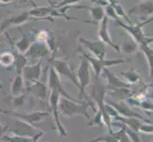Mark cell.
<instances>
[{"label":"cell","mask_w":153,"mask_h":142,"mask_svg":"<svg viewBox=\"0 0 153 142\" xmlns=\"http://www.w3.org/2000/svg\"><path fill=\"white\" fill-rule=\"evenodd\" d=\"M89 107H91L93 111L96 112V105L91 98L88 101H71V99L61 97L59 101L60 113L65 118H71L75 116H83L89 120L91 116L88 112Z\"/></svg>","instance_id":"cell-1"},{"label":"cell","mask_w":153,"mask_h":142,"mask_svg":"<svg viewBox=\"0 0 153 142\" xmlns=\"http://www.w3.org/2000/svg\"><path fill=\"white\" fill-rule=\"evenodd\" d=\"M89 86H91V95H89L88 97L92 99L94 103H95L97 110H99V111L103 114L104 123L108 127V133L112 134L113 131L111 129V125H110L111 124V118L108 117V115L105 112V97H107V92H108L107 85H104V83L99 80V78H95V82Z\"/></svg>","instance_id":"cell-2"},{"label":"cell","mask_w":153,"mask_h":142,"mask_svg":"<svg viewBox=\"0 0 153 142\" xmlns=\"http://www.w3.org/2000/svg\"><path fill=\"white\" fill-rule=\"evenodd\" d=\"M76 77L79 82V85H80L78 99L82 101L83 99H85V101H87V99H89V97L86 93V89L91 83V65H89V63L86 59V57L83 56L82 54L80 56V63H79V65L76 71Z\"/></svg>","instance_id":"cell-3"},{"label":"cell","mask_w":153,"mask_h":142,"mask_svg":"<svg viewBox=\"0 0 153 142\" xmlns=\"http://www.w3.org/2000/svg\"><path fill=\"white\" fill-rule=\"evenodd\" d=\"M12 119H7V124L4 125V134L10 133L14 135H19L23 136H33L35 134L40 132L41 130L37 129L33 125H30L23 121L17 118L12 117Z\"/></svg>","instance_id":"cell-4"},{"label":"cell","mask_w":153,"mask_h":142,"mask_svg":"<svg viewBox=\"0 0 153 142\" xmlns=\"http://www.w3.org/2000/svg\"><path fill=\"white\" fill-rule=\"evenodd\" d=\"M60 95L58 92L51 90L50 95H49V99L48 102L50 104V109L52 115V118H53V121L55 124V131L59 134L60 136L62 138H66L68 135V132L65 129L64 125L62 124L61 120H60V109H59V101H60Z\"/></svg>","instance_id":"cell-5"},{"label":"cell","mask_w":153,"mask_h":142,"mask_svg":"<svg viewBox=\"0 0 153 142\" xmlns=\"http://www.w3.org/2000/svg\"><path fill=\"white\" fill-rule=\"evenodd\" d=\"M80 53H82L83 56L86 57V59L88 61L89 63V65L92 68L93 70V73H94V76L95 78H99V76L102 74V71L104 68L105 67H109V66H112V65H122V64H125V63L128 62L125 59H110V60H108V59H98V58L94 57L91 54H87V53H84V52L80 49Z\"/></svg>","instance_id":"cell-6"},{"label":"cell","mask_w":153,"mask_h":142,"mask_svg":"<svg viewBox=\"0 0 153 142\" xmlns=\"http://www.w3.org/2000/svg\"><path fill=\"white\" fill-rule=\"evenodd\" d=\"M0 114L3 115H8L10 117H14L17 118L23 121L27 122L30 125H33L36 123H40L43 121V119L45 118H48L50 116V113L47 111H33V112H30V113H19L17 111H14V110H5L0 108Z\"/></svg>","instance_id":"cell-7"},{"label":"cell","mask_w":153,"mask_h":142,"mask_svg":"<svg viewBox=\"0 0 153 142\" xmlns=\"http://www.w3.org/2000/svg\"><path fill=\"white\" fill-rule=\"evenodd\" d=\"M47 85H48V88H50L51 90H54L59 93L60 97L62 98H66L68 99H71V101H80V99H78L72 98L71 95L68 94V92L66 90L64 85H63L62 79L57 74V72L55 71L52 65H50V67H49Z\"/></svg>","instance_id":"cell-8"},{"label":"cell","mask_w":153,"mask_h":142,"mask_svg":"<svg viewBox=\"0 0 153 142\" xmlns=\"http://www.w3.org/2000/svg\"><path fill=\"white\" fill-rule=\"evenodd\" d=\"M52 66H53L55 71L57 72V74L59 75L61 79L64 78L66 80L70 81L77 87L78 90L80 89V85H79V82L76 77V73L71 69V65L65 60L53 59V61H52Z\"/></svg>","instance_id":"cell-9"},{"label":"cell","mask_w":153,"mask_h":142,"mask_svg":"<svg viewBox=\"0 0 153 142\" xmlns=\"http://www.w3.org/2000/svg\"><path fill=\"white\" fill-rule=\"evenodd\" d=\"M79 43L91 52V55L98 58V59H105V58L108 52L107 45L100 39L88 40L87 38L80 37L79 38Z\"/></svg>","instance_id":"cell-10"},{"label":"cell","mask_w":153,"mask_h":142,"mask_svg":"<svg viewBox=\"0 0 153 142\" xmlns=\"http://www.w3.org/2000/svg\"><path fill=\"white\" fill-rule=\"evenodd\" d=\"M117 22V26L120 28H122L128 32L130 36L131 39H133L135 42H137L139 45L141 44H146V35L144 33L143 31V26L141 25V23L138 24H126L124 23L121 19L116 20Z\"/></svg>","instance_id":"cell-11"},{"label":"cell","mask_w":153,"mask_h":142,"mask_svg":"<svg viewBox=\"0 0 153 142\" xmlns=\"http://www.w3.org/2000/svg\"><path fill=\"white\" fill-rule=\"evenodd\" d=\"M51 54L50 47L46 43H39V42H33L31 43L29 50L26 52L25 55L30 59L33 63H36L39 60H43L44 58L49 57Z\"/></svg>","instance_id":"cell-12"},{"label":"cell","mask_w":153,"mask_h":142,"mask_svg":"<svg viewBox=\"0 0 153 142\" xmlns=\"http://www.w3.org/2000/svg\"><path fill=\"white\" fill-rule=\"evenodd\" d=\"M43 60H39L36 63H33L31 65H27L22 71V76L25 82H34L40 81L42 72H43Z\"/></svg>","instance_id":"cell-13"},{"label":"cell","mask_w":153,"mask_h":142,"mask_svg":"<svg viewBox=\"0 0 153 142\" xmlns=\"http://www.w3.org/2000/svg\"><path fill=\"white\" fill-rule=\"evenodd\" d=\"M108 104H109L110 106H112L116 111L118 112L120 116H122L124 118H139L141 120H144L145 122L147 123H151V121L146 119L144 117H142L140 114H137L134 112L132 109H131L128 104H126L124 101H119V102H109V101H105Z\"/></svg>","instance_id":"cell-14"},{"label":"cell","mask_w":153,"mask_h":142,"mask_svg":"<svg viewBox=\"0 0 153 142\" xmlns=\"http://www.w3.org/2000/svg\"><path fill=\"white\" fill-rule=\"evenodd\" d=\"M30 15L31 17L34 18H47L50 20H53L51 18V16H63L68 20H71L73 18L67 17L65 13H63L61 12H56L55 8H51V7H33V9H30L28 10Z\"/></svg>","instance_id":"cell-15"},{"label":"cell","mask_w":153,"mask_h":142,"mask_svg":"<svg viewBox=\"0 0 153 142\" xmlns=\"http://www.w3.org/2000/svg\"><path fill=\"white\" fill-rule=\"evenodd\" d=\"M98 38L101 41H103L107 46H111L115 51L120 52V46L114 43L111 36L109 34L108 18L107 16H105L103 18V20L100 22V24L98 25Z\"/></svg>","instance_id":"cell-16"},{"label":"cell","mask_w":153,"mask_h":142,"mask_svg":"<svg viewBox=\"0 0 153 142\" xmlns=\"http://www.w3.org/2000/svg\"><path fill=\"white\" fill-rule=\"evenodd\" d=\"M26 92L31 95L35 99H38L41 102H45L48 98V85L43 82H30L26 86Z\"/></svg>","instance_id":"cell-17"},{"label":"cell","mask_w":153,"mask_h":142,"mask_svg":"<svg viewBox=\"0 0 153 142\" xmlns=\"http://www.w3.org/2000/svg\"><path fill=\"white\" fill-rule=\"evenodd\" d=\"M128 15H139L141 17L153 16V2L143 0L134 4L128 10Z\"/></svg>","instance_id":"cell-18"},{"label":"cell","mask_w":153,"mask_h":142,"mask_svg":"<svg viewBox=\"0 0 153 142\" xmlns=\"http://www.w3.org/2000/svg\"><path fill=\"white\" fill-rule=\"evenodd\" d=\"M104 78L107 82V88L108 90H112V89H118V88H129L130 85L128 82L121 80L120 78L116 76L113 72H111L108 67H105L102 71Z\"/></svg>","instance_id":"cell-19"},{"label":"cell","mask_w":153,"mask_h":142,"mask_svg":"<svg viewBox=\"0 0 153 142\" xmlns=\"http://www.w3.org/2000/svg\"><path fill=\"white\" fill-rule=\"evenodd\" d=\"M31 17L29 12H24L22 13H20L16 16H12L10 18H7L0 22V29L2 32H5V30L10 27H17V26L23 25L25 23H27L28 21L31 20Z\"/></svg>","instance_id":"cell-20"},{"label":"cell","mask_w":153,"mask_h":142,"mask_svg":"<svg viewBox=\"0 0 153 142\" xmlns=\"http://www.w3.org/2000/svg\"><path fill=\"white\" fill-rule=\"evenodd\" d=\"M77 10H87L89 13V20H85L84 22H89L93 25H99L100 22L103 20V18L105 16L104 7L102 6H96L93 8H89L88 6H76Z\"/></svg>","instance_id":"cell-21"},{"label":"cell","mask_w":153,"mask_h":142,"mask_svg":"<svg viewBox=\"0 0 153 142\" xmlns=\"http://www.w3.org/2000/svg\"><path fill=\"white\" fill-rule=\"evenodd\" d=\"M44 135L43 131H40L33 136H23L19 135H4L1 136L0 140L3 142H38L39 139Z\"/></svg>","instance_id":"cell-22"},{"label":"cell","mask_w":153,"mask_h":142,"mask_svg":"<svg viewBox=\"0 0 153 142\" xmlns=\"http://www.w3.org/2000/svg\"><path fill=\"white\" fill-rule=\"evenodd\" d=\"M6 36H7L8 40L10 41V43L13 46V49H15L18 52L23 53V54H25L26 52L29 50L31 43H33V42L30 41V37L26 33H21V38L16 42H14L12 38H10L8 33H6Z\"/></svg>","instance_id":"cell-23"},{"label":"cell","mask_w":153,"mask_h":142,"mask_svg":"<svg viewBox=\"0 0 153 142\" xmlns=\"http://www.w3.org/2000/svg\"><path fill=\"white\" fill-rule=\"evenodd\" d=\"M24 94H26V86L23 76L22 74H16L10 82V95L17 97Z\"/></svg>","instance_id":"cell-24"},{"label":"cell","mask_w":153,"mask_h":142,"mask_svg":"<svg viewBox=\"0 0 153 142\" xmlns=\"http://www.w3.org/2000/svg\"><path fill=\"white\" fill-rule=\"evenodd\" d=\"M13 54H14V71L16 74H22V71L24 67L28 65V58L25 54L20 53L15 49H13Z\"/></svg>","instance_id":"cell-25"},{"label":"cell","mask_w":153,"mask_h":142,"mask_svg":"<svg viewBox=\"0 0 153 142\" xmlns=\"http://www.w3.org/2000/svg\"><path fill=\"white\" fill-rule=\"evenodd\" d=\"M139 49L142 50V52H143L146 58L149 69V75L152 78L153 77V47L149 46V45L147 44H141L139 45Z\"/></svg>","instance_id":"cell-26"},{"label":"cell","mask_w":153,"mask_h":142,"mask_svg":"<svg viewBox=\"0 0 153 142\" xmlns=\"http://www.w3.org/2000/svg\"><path fill=\"white\" fill-rule=\"evenodd\" d=\"M120 52H122L124 54H134L135 52L139 49V44L135 42L133 39L126 40L124 41L120 46Z\"/></svg>","instance_id":"cell-27"},{"label":"cell","mask_w":153,"mask_h":142,"mask_svg":"<svg viewBox=\"0 0 153 142\" xmlns=\"http://www.w3.org/2000/svg\"><path fill=\"white\" fill-rule=\"evenodd\" d=\"M108 2L113 7L115 13H116V14H117V16L119 18H124L126 21V23H128V24H131V23H132V22H131V20L129 19V16L126 13L123 5L121 4L118 1V0H108Z\"/></svg>","instance_id":"cell-28"},{"label":"cell","mask_w":153,"mask_h":142,"mask_svg":"<svg viewBox=\"0 0 153 142\" xmlns=\"http://www.w3.org/2000/svg\"><path fill=\"white\" fill-rule=\"evenodd\" d=\"M6 103L10 104L12 106V110H14V111H17L18 109H20L21 107L25 104L26 102V94L21 95V96H17V97H13L10 96L8 99H5L4 101Z\"/></svg>","instance_id":"cell-29"},{"label":"cell","mask_w":153,"mask_h":142,"mask_svg":"<svg viewBox=\"0 0 153 142\" xmlns=\"http://www.w3.org/2000/svg\"><path fill=\"white\" fill-rule=\"evenodd\" d=\"M121 77H123L128 85H134L141 80V76L135 69H130L126 71H122L120 73Z\"/></svg>","instance_id":"cell-30"},{"label":"cell","mask_w":153,"mask_h":142,"mask_svg":"<svg viewBox=\"0 0 153 142\" xmlns=\"http://www.w3.org/2000/svg\"><path fill=\"white\" fill-rule=\"evenodd\" d=\"M14 64L13 51L7 50L0 53V65L3 67H10Z\"/></svg>","instance_id":"cell-31"},{"label":"cell","mask_w":153,"mask_h":142,"mask_svg":"<svg viewBox=\"0 0 153 142\" xmlns=\"http://www.w3.org/2000/svg\"><path fill=\"white\" fill-rule=\"evenodd\" d=\"M88 142H119V139L117 138V135H116L113 132L112 134L108 133L105 135L95 136L93 139H91V141H88Z\"/></svg>","instance_id":"cell-32"},{"label":"cell","mask_w":153,"mask_h":142,"mask_svg":"<svg viewBox=\"0 0 153 142\" xmlns=\"http://www.w3.org/2000/svg\"><path fill=\"white\" fill-rule=\"evenodd\" d=\"M104 123V117L103 114L99 111V110H96L95 115L92 119H89V122L88 123V127H94V126H98V127H102Z\"/></svg>","instance_id":"cell-33"},{"label":"cell","mask_w":153,"mask_h":142,"mask_svg":"<svg viewBox=\"0 0 153 142\" xmlns=\"http://www.w3.org/2000/svg\"><path fill=\"white\" fill-rule=\"evenodd\" d=\"M50 33L48 30L46 29H42L40 31H38L35 35V41L34 42H39V43H47L50 38Z\"/></svg>","instance_id":"cell-34"},{"label":"cell","mask_w":153,"mask_h":142,"mask_svg":"<svg viewBox=\"0 0 153 142\" xmlns=\"http://www.w3.org/2000/svg\"><path fill=\"white\" fill-rule=\"evenodd\" d=\"M104 10H105V15L107 16L108 18H111V19H113V20H118V19H120L118 16H117V14H116V13H115V10H114V9H113V7L110 5L109 3H108L104 7Z\"/></svg>","instance_id":"cell-35"},{"label":"cell","mask_w":153,"mask_h":142,"mask_svg":"<svg viewBox=\"0 0 153 142\" xmlns=\"http://www.w3.org/2000/svg\"><path fill=\"white\" fill-rule=\"evenodd\" d=\"M126 133L128 135V138L131 140V142H142V140L140 138V135H138L137 132H134V131L130 130L129 128L126 127Z\"/></svg>","instance_id":"cell-36"},{"label":"cell","mask_w":153,"mask_h":142,"mask_svg":"<svg viewBox=\"0 0 153 142\" xmlns=\"http://www.w3.org/2000/svg\"><path fill=\"white\" fill-rule=\"evenodd\" d=\"M139 131H141V132H143V133H146V134L153 133V122L147 123V124L142 123L140 126Z\"/></svg>","instance_id":"cell-37"},{"label":"cell","mask_w":153,"mask_h":142,"mask_svg":"<svg viewBox=\"0 0 153 142\" xmlns=\"http://www.w3.org/2000/svg\"><path fill=\"white\" fill-rule=\"evenodd\" d=\"M146 44H147V45L153 44V36H146Z\"/></svg>","instance_id":"cell-38"},{"label":"cell","mask_w":153,"mask_h":142,"mask_svg":"<svg viewBox=\"0 0 153 142\" xmlns=\"http://www.w3.org/2000/svg\"><path fill=\"white\" fill-rule=\"evenodd\" d=\"M18 0H0V4H10L13 2H17Z\"/></svg>","instance_id":"cell-39"},{"label":"cell","mask_w":153,"mask_h":142,"mask_svg":"<svg viewBox=\"0 0 153 142\" xmlns=\"http://www.w3.org/2000/svg\"><path fill=\"white\" fill-rule=\"evenodd\" d=\"M4 129H5L4 125H2L1 123H0V135H2L4 134Z\"/></svg>","instance_id":"cell-40"},{"label":"cell","mask_w":153,"mask_h":142,"mask_svg":"<svg viewBox=\"0 0 153 142\" xmlns=\"http://www.w3.org/2000/svg\"><path fill=\"white\" fill-rule=\"evenodd\" d=\"M0 91H1L4 94V91H3V83H2L1 81H0Z\"/></svg>","instance_id":"cell-41"},{"label":"cell","mask_w":153,"mask_h":142,"mask_svg":"<svg viewBox=\"0 0 153 142\" xmlns=\"http://www.w3.org/2000/svg\"><path fill=\"white\" fill-rule=\"evenodd\" d=\"M18 1H21V2H27L28 0H18Z\"/></svg>","instance_id":"cell-42"},{"label":"cell","mask_w":153,"mask_h":142,"mask_svg":"<svg viewBox=\"0 0 153 142\" xmlns=\"http://www.w3.org/2000/svg\"><path fill=\"white\" fill-rule=\"evenodd\" d=\"M2 33H3V32L1 31V29H0V38H1V35H2Z\"/></svg>","instance_id":"cell-43"},{"label":"cell","mask_w":153,"mask_h":142,"mask_svg":"<svg viewBox=\"0 0 153 142\" xmlns=\"http://www.w3.org/2000/svg\"><path fill=\"white\" fill-rule=\"evenodd\" d=\"M150 97H151V98L153 99V95H151V96H150Z\"/></svg>","instance_id":"cell-44"},{"label":"cell","mask_w":153,"mask_h":142,"mask_svg":"<svg viewBox=\"0 0 153 142\" xmlns=\"http://www.w3.org/2000/svg\"><path fill=\"white\" fill-rule=\"evenodd\" d=\"M152 142H153V140H152Z\"/></svg>","instance_id":"cell-45"}]
</instances>
